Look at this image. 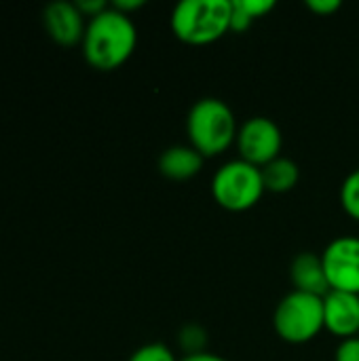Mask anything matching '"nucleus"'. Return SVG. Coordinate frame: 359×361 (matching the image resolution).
I'll use <instances>...</instances> for the list:
<instances>
[{
    "label": "nucleus",
    "mask_w": 359,
    "mask_h": 361,
    "mask_svg": "<svg viewBox=\"0 0 359 361\" xmlns=\"http://www.w3.org/2000/svg\"><path fill=\"white\" fill-rule=\"evenodd\" d=\"M80 44L89 66L102 72H112L133 55L138 44V27L129 15L110 4L104 13L87 21Z\"/></svg>",
    "instance_id": "obj_1"
},
{
    "label": "nucleus",
    "mask_w": 359,
    "mask_h": 361,
    "mask_svg": "<svg viewBox=\"0 0 359 361\" xmlns=\"http://www.w3.org/2000/svg\"><path fill=\"white\" fill-rule=\"evenodd\" d=\"M237 118L231 106L220 97H201L186 114V133L190 146L205 159L229 150L237 140Z\"/></svg>",
    "instance_id": "obj_2"
},
{
    "label": "nucleus",
    "mask_w": 359,
    "mask_h": 361,
    "mask_svg": "<svg viewBox=\"0 0 359 361\" xmlns=\"http://www.w3.org/2000/svg\"><path fill=\"white\" fill-rule=\"evenodd\" d=\"M231 0H182L174 6L169 25L178 40L201 47L231 32Z\"/></svg>",
    "instance_id": "obj_3"
},
{
    "label": "nucleus",
    "mask_w": 359,
    "mask_h": 361,
    "mask_svg": "<svg viewBox=\"0 0 359 361\" xmlns=\"http://www.w3.org/2000/svg\"><path fill=\"white\" fill-rule=\"evenodd\" d=\"M277 336L290 345L311 343L324 328V298L292 290L286 294L273 313Z\"/></svg>",
    "instance_id": "obj_4"
},
{
    "label": "nucleus",
    "mask_w": 359,
    "mask_h": 361,
    "mask_svg": "<svg viewBox=\"0 0 359 361\" xmlns=\"http://www.w3.org/2000/svg\"><path fill=\"white\" fill-rule=\"evenodd\" d=\"M264 192L260 167L243 159L224 163L212 178L214 201L226 212H248L262 199Z\"/></svg>",
    "instance_id": "obj_5"
},
{
    "label": "nucleus",
    "mask_w": 359,
    "mask_h": 361,
    "mask_svg": "<svg viewBox=\"0 0 359 361\" xmlns=\"http://www.w3.org/2000/svg\"><path fill=\"white\" fill-rule=\"evenodd\" d=\"M235 146L239 150V159L256 167H264L281 157L284 135L273 118L252 116L239 125Z\"/></svg>",
    "instance_id": "obj_6"
},
{
    "label": "nucleus",
    "mask_w": 359,
    "mask_h": 361,
    "mask_svg": "<svg viewBox=\"0 0 359 361\" xmlns=\"http://www.w3.org/2000/svg\"><path fill=\"white\" fill-rule=\"evenodd\" d=\"M322 262L330 290L359 294V237L343 235L332 239L322 254Z\"/></svg>",
    "instance_id": "obj_7"
},
{
    "label": "nucleus",
    "mask_w": 359,
    "mask_h": 361,
    "mask_svg": "<svg viewBox=\"0 0 359 361\" xmlns=\"http://www.w3.org/2000/svg\"><path fill=\"white\" fill-rule=\"evenodd\" d=\"M42 21L47 27V34L61 47H74L83 42L87 21L85 15L78 11L76 2L57 0L47 4L42 13Z\"/></svg>",
    "instance_id": "obj_8"
},
{
    "label": "nucleus",
    "mask_w": 359,
    "mask_h": 361,
    "mask_svg": "<svg viewBox=\"0 0 359 361\" xmlns=\"http://www.w3.org/2000/svg\"><path fill=\"white\" fill-rule=\"evenodd\" d=\"M324 328L339 338H355L359 332V294L334 292L324 296Z\"/></svg>",
    "instance_id": "obj_9"
},
{
    "label": "nucleus",
    "mask_w": 359,
    "mask_h": 361,
    "mask_svg": "<svg viewBox=\"0 0 359 361\" xmlns=\"http://www.w3.org/2000/svg\"><path fill=\"white\" fill-rule=\"evenodd\" d=\"M290 281L296 292L324 298L330 292V283L324 271L322 256L315 252H300L290 264Z\"/></svg>",
    "instance_id": "obj_10"
},
{
    "label": "nucleus",
    "mask_w": 359,
    "mask_h": 361,
    "mask_svg": "<svg viewBox=\"0 0 359 361\" xmlns=\"http://www.w3.org/2000/svg\"><path fill=\"white\" fill-rule=\"evenodd\" d=\"M205 157L193 146H171L159 157V171L176 182L190 180L203 169Z\"/></svg>",
    "instance_id": "obj_11"
},
{
    "label": "nucleus",
    "mask_w": 359,
    "mask_h": 361,
    "mask_svg": "<svg viewBox=\"0 0 359 361\" xmlns=\"http://www.w3.org/2000/svg\"><path fill=\"white\" fill-rule=\"evenodd\" d=\"M260 171H262L264 190L275 192V195L290 192L298 184V180H300L298 165L292 159H288V157H277L269 165L260 167Z\"/></svg>",
    "instance_id": "obj_12"
},
{
    "label": "nucleus",
    "mask_w": 359,
    "mask_h": 361,
    "mask_svg": "<svg viewBox=\"0 0 359 361\" xmlns=\"http://www.w3.org/2000/svg\"><path fill=\"white\" fill-rule=\"evenodd\" d=\"M341 205L353 220L359 222V167L345 178L341 186Z\"/></svg>",
    "instance_id": "obj_13"
},
{
    "label": "nucleus",
    "mask_w": 359,
    "mask_h": 361,
    "mask_svg": "<svg viewBox=\"0 0 359 361\" xmlns=\"http://www.w3.org/2000/svg\"><path fill=\"white\" fill-rule=\"evenodd\" d=\"M205 330L201 326H184L182 332H180V345L182 349L186 351V355H193V353H201L205 351Z\"/></svg>",
    "instance_id": "obj_14"
},
{
    "label": "nucleus",
    "mask_w": 359,
    "mask_h": 361,
    "mask_svg": "<svg viewBox=\"0 0 359 361\" xmlns=\"http://www.w3.org/2000/svg\"><path fill=\"white\" fill-rule=\"evenodd\" d=\"M129 361H178L171 349L163 343H148L131 353Z\"/></svg>",
    "instance_id": "obj_15"
},
{
    "label": "nucleus",
    "mask_w": 359,
    "mask_h": 361,
    "mask_svg": "<svg viewBox=\"0 0 359 361\" xmlns=\"http://www.w3.org/2000/svg\"><path fill=\"white\" fill-rule=\"evenodd\" d=\"M254 21L275 8V0H235Z\"/></svg>",
    "instance_id": "obj_16"
},
{
    "label": "nucleus",
    "mask_w": 359,
    "mask_h": 361,
    "mask_svg": "<svg viewBox=\"0 0 359 361\" xmlns=\"http://www.w3.org/2000/svg\"><path fill=\"white\" fill-rule=\"evenodd\" d=\"M334 361H359V338H345L334 351Z\"/></svg>",
    "instance_id": "obj_17"
},
{
    "label": "nucleus",
    "mask_w": 359,
    "mask_h": 361,
    "mask_svg": "<svg viewBox=\"0 0 359 361\" xmlns=\"http://www.w3.org/2000/svg\"><path fill=\"white\" fill-rule=\"evenodd\" d=\"M231 4H233V15H231V32H245L252 23H254V19L235 2V0H231Z\"/></svg>",
    "instance_id": "obj_18"
},
{
    "label": "nucleus",
    "mask_w": 359,
    "mask_h": 361,
    "mask_svg": "<svg viewBox=\"0 0 359 361\" xmlns=\"http://www.w3.org/2000/svg\"><path fill=\"white\" fill-rule=\"evenodd\" d=\"M305 6L317 15H332L343 6V2L341 0H307Z\"/></svg>",
    "instance_id": "obj_19"
},
{
    "label": "nucleus",
    "mask_w": 359,
    "mask_h": 361,
    "mask_svg": "<svg viewBox=\"0 0 359 361\" xmlns=\"http://www.w3.org/2000/svg\"><path fill=\"white\" fill-rule=\"evenodd\" d=\"M76 6H78V11H80L85 17H89V19L97 17L99 13H104V11L108 8V4H106L104 0H78Z\"/></svg>",
    "instance_id": "obj_20"
},
{
    "label": "nucleus",
    "mask_w": 359,
    "mask_h": 361,
    "mask_svg": "<svg viewBox=\"0 0 359 361\" xmlns=\"http://www.w3.org/2000/svg\"><path fill=\"white\" fill-rule=\"evenodd\" d=\"M144 4H146L144 0H116V2H112V6H114L116 11H121V13H125V15H129V17H131L133 11L142 8Z\"/></svg>",
    "instance_id": "obj_21"
},
{
    "label": "nucleus",
    "mask_w": 359,
    "mask_h": 361,
    "mask_svg": "<svg viewBox=\"0 0 359 361\" xmlns=\"http://www.w3.org/2000/svg\"><path fill=\"white\" fill-rule=\"evenodd\" d=\"M180 361H229L216 353H209V351H201V353H193V355H184Z\"/></svg>",
    "instance_id": "obj_22"
}]
</instances>
